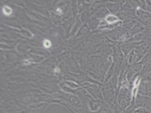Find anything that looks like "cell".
I'll return each instance as SVG.
<instances>
[{
  "mask_svg": "<svg viewBox=\"0 0 151 113\" xmlns=\"http://www.w3.org/2000/svg\"><path fill=\"white\" fill-rule=\"evenodd\" d=\"M135 113H149L147 109L145 107H138L134 112Z\"/></svg>",
  "mask_w": 151,
  "mask_h": 113,
  "instance_id": "52a82bcc",
  "label": "cell"
},
{
  "mask_svg": "<svg viewBox=\"0 0 151 113\" xmlns=\"http://www.w3.org/2000/svg\"><path fill=\"white\" fill-rule=\"evenodd\" d=\"M146 28H147V27L145 25H142L141 23L137 22V24L135 25V27L133 28V31L134 33L138 34L141 32H143Z\"/></svg>",
  "mask_w": 151,
  "mask_h": 113,
  "instance_id": "277c9868",
  "label": "cell"
},
{
  "mask_svg": "<svg viewBox=\"0 0 151 113\" xmlns=\"http://www.w3.org/2000/svg\"><path fill=\"white\" fill-rule=\"evenodd\" d=\"M44 45L46 48H49L51 46V43L49 40H45L44 41Z\"/></svg>",
  "mask_w": 151,
  "mask_h": 113,
  "instance_id": "30bf717a",
  "label": "cell"
},
{
  "mask_svg": "<svg viewBox=\"0 0 151 113\" xmlns=\"http://www.w3.org/2000/svg\"><path fill=\"white\" fill-rule=\"evenodd\" d=\"M57 12L59 14H62V10H61L60 9H59V8L57 9Z\"/></svg>",
  "mask_w": 151,
  "mask_h": 113,
  "instance_id": "8fae6325",
  "label": "cell"
},
{
  "mask_svg": "<svg viewBox=\"0 0 151 113\" xmlns=\"http://www.w3.org/2000/svg\"><path fill=\"white\" fill-rule=\"evenodd\" d=\"M147 11L151 14V1H145Z\"/></svg>",
  "mask_w": 151,
  "mask_h": 113,
  "instance_id": "ba28073f",
  "label": "cell"
},
{
  "mask_svg": "<svg viewBox=\"0 0 151 113\" xmlns=\"http://www.w3.org/2000/svg\"><path fill=\"white\" fill-rule=\"evenodd\" d=\"M137 19L146 27L151 28V14L138 7L136 9Z\"/></svg>",
  "mask_w": 151,
  "mask_h": 113,
  "instance_id": "6da1fadb",
  "label": "cell"
},
{
  "mask_svg": "<svg viewBox=\"0 0 151 113\" xmlns=\"http://www.w3.org/2000/svg\"><path fill=\"white\" fill-rule=\"evenodd\" d=\"M138 94L151 98V83L143 80L138 87Z\"/></svg>",
  "mask_w": 151,
  "mask_h": 113,
  "instance_id": "7a4b0ae2",
  "label": "cell"
},
{
  "mask_svg": "<svg viewBox=\"0 0 151 113\" xmlns=\"http://www.w3.org/2000/svg\"><path fill=\"white\" fill-rule=\"evenodd\" d=\"M143 80L145 82H151V71L145 76Z\"/></svg>",
  "mask_w": 151,
  "mask_h": 113,
  "instance_id": "9c48e42d",
  "label": "cell"
},
{
  "mask_svg": "<svg viewBox=\"0 0 151 113\" xmlns=\"http://www.w3.org/2000/svg\"><path fill=\"white\" fill-rule=\"evenodd\" d=\"M149 100L150 98L138 94L135 99V104L138 108L145 107Z\"/></svg>",
  "mask_w": 151,
  "mask_h": 113,
  "instance_id": "3957f363",
  "label": "cell"
},
{
  "mask_svg": "<svg viewBox=\"0 0 151 113\" xmlns=\"http://www.w3.org/2000/svg\"><path fill=\"white\" fill-rule=\"evenodd\" d=\"M106 21H107L108 23L112 24V23H115V22L119 21V19L118 17H117L115 16V15H108V16L106 17Z\"/></svg>",
  "mask_w": 151,
  "mask_h": 113,
  "instance_id": "5b68a950",
  "label": "cell"
},
{
  "mask_svg": "<svg viewBox=\"0 0 151 113\" xmlns=\"http://www.w3.org/2000/svg\"><path fill=\"white\" fill-rule=\"evenodd\" d=\"M2 11H3V13H4V14L7 16H9L12 13V9L10 7L7 6L3 7Z\"/></svg>",
  "mask_w": 151,
  "mask_h": 113,
  "instance_id": "8992f818",
  "label": "cell"
}]
</instances>
